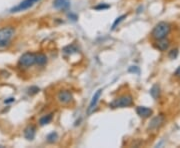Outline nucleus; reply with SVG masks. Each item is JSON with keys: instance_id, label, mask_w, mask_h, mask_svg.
<instances>
[{"instance_id": "nucleus-1", "label": "nucleus", "mask_w": 180, "mask_h": 148, "mask_svg": "<svg viewBox=\"0 0 180 148\" xmlns=\"http://www.w3.org/2000/svg\"><path fill=\"white\" fill-rule=\"evenodd\" d=\"M170 30H171L170 24L162 21V22H159L155 25V27L151 32V35L155 40L166 38V36L170 33Z\"/></svg>"}, {"instance_id": "nucleus-2", "label": "nucleus", "mask_w": 180, "mask_h": 148, "mask_svg": "<svg viewBox=\"0 0 180 148\" xmlns=\"http://www.w3.org/2000/svg\"><path fill=\"white\" fill-rule=\"evenodd\" d=\"M15 35V28L12 26H5L0 28V47H6L10 44Z\"/></svg>"}, {"instance_id": "nucleus-3", "label": "nucleus", "mask_w": 180, "mask_h": 148, "mask_svg": "<svg viewBox=\"0 0 180 148\" xmlns=\"http://www.w3.org/2000/svg\"><path fill=\"white\" fill-rule=\"evenodd\" d=\"M133 99L132 96L129 94H124L120 97H117L112 102L109 104L111 108H124V107H129L132 105Z\"/></svg>"}, {"instance_id": "nucleus-4", "label": "nucleus", "mask_w": 180, "mask_h": 148, "mask_svg": "<svg viewBox=\"0 0 180 148\" xmlns=\"http://www.w3.org/2000/svg\"><path fill=\"white\" fill-rule=\"evenodd\" d=\"M18 63L20 66L25 67V68L31 67L36 63V54L31 53V52H26L20 56Z\"/></svg>"}, {"instance_id": "nucleus-5", "label": "nucleus", "mask_w": 180, "mask_h": 148, "mask_svg": "<svg viewBox=\"0 0 180 148\" xmlns=\"http://www.w3.org/2000/svg\"><path fill=\"white\" fill-rule=\"evenodd\" d=\"M39 0H23L22 2H20L19 4L14 6L13 8L10 9L11 13H15V12H20V11H24L29 9L30 7H32L35 3H37Z\"/></svg>"}, {"instance_id": "nucleus-6", "label": "nucleus", "mask_w": 180, "mask_h": 148, "mask_svg": "<svg viewBox=\"0 0 180 148\" xmlns=\"http://www.w3.org/2000/svg\"><path fill=\"white\" fill-rule=\"evenodd\" d=\"M57 100L61 104H68L73 100L72 93L69 90H61L57 94Z\"/></svg>"}, {"instance_id": "nucleus-7", "label": "nucleus", "mask_w": 180, "mask_h": 148, "mask_svg": "<svg viewBox=\"0 0 180 148\" xmlns=\"http://www.w3.org/2000/svg\"><path fill=\"white\" fill-rule=\"evenodd\" d=\"M164 120H165V117H164L163 114H160V115H158V116H155L154 118H152L151 121L149 122L148 129L149 130H156V129H158L161 125L163 124Z\"/></svg>"}, {"instance_id": "nucleus-8", "label": "nucleus", "mask_w": 180, "mask_h": 148, "mask_svg": "<svg viewBox=\"0 0 180 148\" xmlns=\"http://www.w3.org/2000/svg\"><path fill=\"white\" fill-rule=\"evenodd\" d=\"M102 91L103 90L100 88L95 92V93H94V95L92 96V99H91L90 103H89V106H88V109H87V113L88 114H90L94 110V108L96 107L97 103H98V101H99V98H100V96H101V94H102Z\"/></svg>"}, {"instance_id": "nucleus-9", "label": "nucleus", "mask_w": 180, "mask_h": 148, "mask_svg": "<svg viewBox=\"0 0 180 148\" xmlns=\"http://www.w3.org/2000/svg\"><path fill=\"white\" fill-rule=\"evenodd\" d=\"M53 7L57 10H68L70 8V0H54Z\"/></svg>"}, {"instance_id": "nucleus-10", "label": "nucleus", "mask_w": 180, "mask_h": 148, "mask_svg": "<svg viewBox=\"0 0 180 148\" xmlns=\"http://www.w3.org/2000/svg\"><path fill=\"white\" fill-rule=\"evenodd\" d=\"M136 113L138 114L140 117L142 118H147V117H150L153 113L151 108L149 107H146V106H138L136 108Z\"/></svg>"}, {"instance_id": "nucleus-11", "label": "nucleus", "mask_w": 180, "mask_h": 148, "mask_svg": "<svg viewBox=\"0 0 180 148\" xmlns=\"http://www.w3.org/2000/svg\"><path fill=\"white\" fill-rule=\"evenodd\" d=\"M169 45H170L169 40L166 39V38H162V39L156 40L154 46H155V48L158 49L159 51H166L167 49H168Z\"/></svg>"}, {"instance_id": "nucleus-12", "label": "nucleus", "mask_w": 180, "mask_h": 148, "mask_svg": "<svg viewBox=\"0 0 180 148\" xmlns=\"http://www.w3.org/2000/svg\"><path fill=\"white\" fill-rule=\"evenodd\" d=\"M24 137L27 140H33L36 134V128L34 125H28L27 127L24 129Z\"/></svg>"}, {"instance_id": "nucleus-13", "label": "nucleus", "mask_w": 180, "mask_h": 148, "mask_svg": "<svg viewBox=\"0 0 180 148\" xmlns=\"http://www.w3.org/2000/svg\"><path fill=\"white\" fill-rule=\"evenodd\" d=\"M53 119V113H49L47 115H44L42 116L40 119H39V125L40 126H44V125H47L52 121Z\"/></svg>"}, {"instance_id": "nucleus-14", "label": "nucleus", "mask_w": 180, "mask_h": 148, "mask_svg": "<svg viewBox=\"0 0 180 148\" xmlns=\"http://www.w3.org/2000/svg\"><path fill=\"white\" fill-rule=\"evenodd\" d=\"M47 63V56L43 53L36 54V64L40 66H43Z\"/></svg>"}, {"instance_id": "nucleus-15", "label": "nucleus", "mask_w": 180, "mask_h": 148, "mask_svg": "<svg viewBox=\"0 0 180 148\" xmlns=\"http://www.w3.org/2000/svg\"><path fill=\"white\" fill-rule=\"evenodd\" d=\"M150 95L152 96L153 99H157V98L159 97V95H160V87H159V85L154 84L153 86H152L151 89H150Z\"/></svg>"}, {"instance_id": "nucleus-16", "label": "nucleus", "mask_w": 180, "mask_h": 148, "mask_svg": "<svg viewBox=\"0 0 180 148\" xmlns=\"http://www.w3.org/2000/svg\"><path fill=\"white\" fill-rule=\"evenodd\" d=\"M63 51H64V53H66V54H73V53L78 52V49L75 45L71 44V45H68V46H66V47H64Z\"/></svg>"}, {"instance_id": "nucleus-17", "label": "nucleus", "mask_w": 180, "mask_h": 148, "mask_svg": "<svg viewBox=\"0 0 180 148\" xmlns=\"http://www.w3.org/2000/svg\"><path fill=\"white\" fill-rule=\"evenodd\" d=\"M57 139H58V134L56 133V132H51V133H49L46 136V140H47V142H49V143H54V142H56L57 141Z\"/></svg>"}, {"instance_id": "nucleus-18", "label": "nucleus", "mask_w": 180, "mask_h": 148, "mask_svg": "<svg viewBox=\"0 0 180 148\" xmlns=\"http://www.w3.org/2000/svg\"><path fill=\"white\" fill-rule=\"evenodd\" d=\"M124 18H126V15H125V14L121 15V16H119V17H117L116 19H115L114 22H113V24H112L111 30H115V29H116V27L119 25L120 22H122V21L124 20Z\"/></svg>"}, {"instance_id": "nucleus-19", "label": "nucleus", "mask_w": 180, "mask_h": 148, "mask_svg": "<svg viewBox=\"0 0 180 148\" xmlns=\"http://www.w3.org/2000/svg\"><path fill=\"white\" fill-rule=\"evenodd\" d=\"M109 8H110V5L106 4V3H100V4L93 7V9H95L97 11H103V10H106V9H109Z\"/></svg>"}, {"instance_id": "nucleus-20", "label": "nucleus", "mask_w": 180, "mask_h": 148, "mask_svg": "<svg viewBox=\"0 0 180 148\" xmlns=\"http://www.w3.org/2000/svg\"><path fill=\"white\" fill-rule=\"evenodd\" d=\"M39 90H40V89H39L37 86H31L30 88H28V93L30 95H34L36 93H38Z\"/></svg>"}, {"instance_id": "nucleus-21", "label": "nucleus", "mask_w": 180, "mask_h": 148, "mask_svg": "<svg viewBox=\"0 0 180 148\" xmlns=\"http://www.w3.org/2000/svg\"><path fill=\"white\" fill-rule=\"evenodd\" d=\"M168 56L169 58H171V59H175V58L178 56V49H172V50L169 52Z\"/></svg>"}, {"instance_id": "nucleus-22", "label": "nucleus", "mask_w": 180, "mask_h": 148, "mask_svg": "<svg viewBox=\"0 0 180 148\" xmlns=\"http://www.w3.org/2000/svg\"><path fill=\"white\" fill-rule=\"evenodd\" d=\"M128 71H129L130 73L139 74L140 73V69H139V67H137V66H130L129 69H128Z\"/></svg>"}, {"instance_id": "nucleus-23", "label": "nucleus", "mask_w": 180, "mask_h": 148, "mask_svg": "<svg viewBox=\"0 0 180 148\" xmlns=\"http://www.w3.org/2000/svg\"><path fill=\"white\" fill-rule=\"evenodd\" d=\"M14 101H15V98L14 97H9V98H7V99L4 100V103L5 104H9V103L14 102Z\"/></svg>"}, {"instance_id": "nucleus-24", "label": "nucleus", "mask_w": 180, "mask_h": 148, "mask_svg": "<svg viewBox=\"0 0 180 148\" xmlns=\"http://www.w3.org/2000/svg\"><path fill=\"white\" fill-rule=\"evenodd\" d=\"M68 17L71 18V20H73V21H76V20H77V16H76L75 14H69Z\"/></svg>"}, {"instance_id": "nucleus-25", "label": "nucleus", "mask_w": 180, "mask_h": 148, "mask_svg": "<svg viewBox=\"0 0 180 148\" xmlns=\"http://www.w3.org/2000/svg\"><path fill=\"white\" fill-rule=\"evenodd\" d=\"M174 75H175V76H177V77H180V66L177 67V69L175 70Z\"/></svg>"}, {"instance_id": "nucleus-26", "label": "nucleus", "mask_w": 180, "mask_h": 148, "mask_svg": "<svg viewBox=\"0 0 180 148\" xmlns=\"http://www.w3.org/2000/svg\"><path fill=\"white\" fill-rule=\"evenodd\" d=\"M140 10H143V7H142V6H140V7H139L138 9H137V13H140V12H141Z\"/></svg>"}]
</instances>
